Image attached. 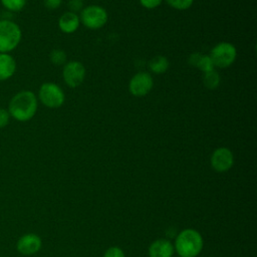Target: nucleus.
I'll use <instances>...</instances> for the list:
<instances>
[{"instance_id": "1", "label": "nucleus", "mask_w": 257, "mask_h": 257, "mask_svg": "<svg viewBox=\"0 0 257 257\" xmlns=\"http://www.w3.org/2000/svg\"><path fill=\"white\" fill-rule=\"evenodd\" d=\"M38 108V99L36 94L28 89L16 92L9 100L7 110L11 118L25 122L33 118Z\"/></svg>"}, {"instance_id": "2", "label": "nucleus", "mask_w": 257, "mask_h": 257, "mask_svg": "<svg viewBox=\"0 0 257 257\" xmlns=\"http://www.w3.org/2000/svg\"><path fill=\"white\" fill-rule=\"evenodd\" d=\"M203 248V238L194 229L181 231L175 241V249L180 257H197Z\"/></svg>"}, {"instance_id": "3", "label": "nucleus", "mask_w": 257, "mask_h": 257, "mask_svg": "<svg viewBox=\"0 0 257 257\" xmlns=\"http://www.w3.org/2000/svg\"><path fill=\"white\" fill-rule=\"evenodd\" d=\"M22 39L20 26L11 19H0V53H10L15 50Z\"/></svg>"}, {"instance_id": "4", "label": "nucleus", "mask_w": 257, "mask_h": 257, "mask_svg": "<svg viewBox=\"0 0 257 257\" xmlns=\"http://www.w3.org/2000/svg\"><path fill=\"white\" fill-rule=\"evenodd\" d=\"M37 99L48 108H58L64 103L65 95L59 85L49 81L40 85Z\"/></svg>"}, {"instance_id": "5", "label": "nucleus", "mask_w": 257, "mask_h": 257, "mask_svg": "<svg viewBox=\"0 0 257 257\" xmlns=\"http://www.w3.org/2000/svg\"><path fill=\"white\" fill-rule=\"evenodd\" d=\"M214 66L219 68L229 67L236 59V47L230 42H219L211 50L209 54Z\"/></svg>"}, {"instance_id": "6", "label": "nucleus", "mask_w": 257, "mask_h": 257, "mask_svg": "<svg viewBox=\"0 0 257 257\" xmlns=\"http://www.w3.org/2000/svg\"><path fill=\"white\" fill-rule=\"evenodd\" d=\"M107 12L98 5H90L81 10L80 21L89 29H99L105 25L107 21Z\"/></svg>"}, {"instance_id": "7", "label": "nucleus", "mask_w": 257, "mask_h": 257, "mask_svg": "<svg viewBox=\"0 0 257 257\" xmlns=\"http://www.w3.org/2000/svg\"><path fill=\"white\" fill-rule=\"evenodd\" d=\"M62 76L64 82L69 87H77L84 80L85 68L82 63L76 60L66 62L62 70Z\"/></svg>"}, {"instance_id": "8", "label": "nucleus", "mask_w": 257, "mask_h": 257, "mask_svg": "<svg viewBox=\"0 0 257 257\" xmlns=\"http://www.w3.org/2000/svg\"><path fill=\"white\" fill-rule=\"evenodd\" d=\"M154 80L152 75L148 72L140 71L131 78L128 89L135 96H145L152 90Z\"/></svg>"}, {"instance_id": "9", "label": "nucleus", "mask_w": 257, "mask_h": 257, "mask_svg": "<svg viewBox=\"0 0 257 257\" xmlns=\"http://www.w3.org/2000/svg\"><path fill=\"white\" fill-rule=\"evenodd\" d=\"M233 164V153L228 148H218L211 156V166L216 172H227L232 168Z\"/></svg>"}, {"instance_id": "10", "label": "nucleus", "mask_w": 257, "mask_h": 257, "mask_svg": "<svg viewBox=\"0 0 257 257\" xmlns=\"http://www.w3.org/2000/svg\"><path fill=\"white\" fill-rule=\"evenodd\" d=\"M41 238L33 233L22 235L16 243V249L22 255H33L41 249Z\"/></svg>"}, {"instance_id": "11", "label": "nucleus", "mask_w": 257, "mask_h": 257, "mask_svg": "<svg viewBox=\"0 0 257 257\" xmlns=\"http://www.w3.org/2000/svg\"><path fill=\"white\" fill-rule=\"evenodd\" d=\"M17 64L10 53H0V81L10 79L16 72Z\"/></svg>"}, {"instance_id": "12", "label": "nucleus", "mask_w": 257, "mask_h": 257, "mask_svg": "<svg viewBox=\"0 0 257 257\" xmlns=\"http://www.w3.org/2000/svg\"><path fill=\"white\" fill-rule=\"evenodd\" d=\"M174 254V246L167 239H158L149 247L150 257H172Z\"/></svg>"}, {"instance_id": "13", "label": "nucleus", "mask_w": 257, "mask_h": 257, "mask_svg": "<svg viewBox=\"0 0 257 257\" xmlns=\"http://www.w3.org/2000/svg\"><path fill=\"white\" fill-rule=\"evenodd\" d=\"M80 24L79 16L73 12H65L58 19V27L59 29L66 34H70L75 32Z\"/></svg>"}, {"instance_id": "14", "label": "nucleus", "mask_w": 257, "mask_h": 257, "mask_svg": "<svg viewBox=\"0 0 257 257\" xmlns=\"http://www.w3.org/2000/svg\"><path fill=\"white\" fill-rule=\"evenodd\" d=\"M188 63L191 66L197 67L198 69H200L204 73L208 72V71H211V70H214V67H215L209 55L201 54L199 52L192 53L188 58Z\"/></svg>"}, {"instance_id": "15", "label": "nucleus", "mask_w": 257, "mask_h": 257, "mask_svg": "<svg viewBox=\"0 0 257 257\" xmlns=\"http://www.w3.org/2000/svg\"><path fill=\"white\" fill-rule=\"evenodd\" d=\"M149 68L156 74L164 73L169 68V60L163 55H157L149 61Z\"/></svg>"}, {"instance_id": "16", "label": "nucleus", "mask_w": 257, "mask_h": 257, "mask_svg": "<svg viewBox=\"0 0 257 257\" xmlns=\"http://www.w3.org/2000/svg\"><path fill=\"white\" fill-rule=\"evenodd\" d=\"M221 82V78H220V75L218 72L214 70H211V71H208V72H205L204 73V76H203V83L204 85L209 88V89H215L219 86Z\"/></svg>"}, {"instance_id": "17", "label": "nucleus", "mask_w": 257, "mask_h": 257, "mask_svg": "<svg viewBox=\"0 0 257 257\" xmlns=\"http://www.w3.org/2000/svg\"><path fill=\"white\" fill-rule=\"evenodd\" d=\"M0 3L5 10L16 13L22 11L25 8L27 0H0Z\"/></svg>"}, {"instance_id": "18", "label": "nucleus", "mask_w": 257, "mask_h": 257, "mask_svg": "<svg viewBox=\"0 0 257 257\" xmlns=\"http://www.w3.org/2000/svg\"><path fill=\"white\" fill-rule=\"evenodd\" d=\"M49 59L55 65H62L66 63V54L62 49H53L49 53Z\"/></svg>"}, {"instance_id": "19", "label": "nucleus", "mask_w": 257, "mask_h": 257, "mask_svg": "<svg viewBox=\"0 0 257 257\" xmlns=\"http://www.w3.org/2000/svg\"><path fill=\"white\" fill-rule=\"evenodd\" d=\"M166 2L177 10H186L192 6L194 0H166Z\"/></svg>"}, {"instance_id": "20", "label": "nucleus", "mask_w": 257, "mask_h": 257, "mask_svg": "<svg viewBox=\"0 0 257 257\" xmlns=\"http://www.w3.org/2000/svg\"><path fill=\"white\" fill-rule=\"evenodd\" d=\"M11 116L7 110V108L0 107V128L6 127L10 122Z\"/></svg>"}, {"instance_id": "21", "label": "nucleus", "mask_w": 257, "mask_h": 257, "mask_svg": "<svg viewBox=\"0 0 257 257\" xmlns=\"http://www.w3.org/2000/svg\"><path fill=\"white\" fill-rule=\"evenodd\" d=\"M103 257H125L123 251L116 246L109 247L103 254Z\"/></svg>"}, {"instance_id": "22", "label": "nucleus", "mask_w": 257, "mask_h": 257, "mask_svg": "<svg viewBox=\"0 0 257 257\" xmlns=\"http://www.w3.org/2000/svg\"><path fill=\"white\" fill-rule=\"evenodd\" d=\"M83 7V1L82 0H69L68 2V8L70 12L77 13L82 10Z\"/></svg>"}, {"instance_id": "23", "label": "nucleus", "mask_w": 257, "mask_h": 257, "mask_svg": "<svg viewBox=\"0 0 257 257\" xmlns=\"http://www.w3.org/2000/svg\"><path fill=\"white\" fill-rule=\"evenodd\" d=\"M163 0H140V3L143 7L147 9H154L161 5Z\"/></svg>"}, {"instance_id": "24", "label": "nucleus", "mask_w": 257, "mask_h": 257, "mask_svg": "<svg viewBox=\"0 0 257 257\" xmlns=\"http://www.w3.org/2000/svg\"><path fill=\"white\" fill-rule=\"evenodd\" d=\"M62 0H44V6L49 10H55L61 5Z\"/></svg>"}]
</instances>
